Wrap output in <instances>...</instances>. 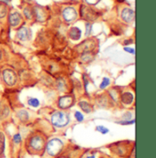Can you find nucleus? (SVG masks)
Instances as JSON below:
<instances>
[{
  "mask_svg": "<svg viewBox=\"0 0 156 158\" xmlns=\"http://www.w3.org/2000/svg\"><path fill=\"white\" fill-rule=\"evenodd\" d=\"M47 136L44 133L36 131L31 133L25 140V149L31 156H42L45 153V147Z\"/></svg>",
  "mask_w": 156,
  "mask_h": 158,
  "instance_id": "f257e3e1",
  "label": "nucleus"
},
{
  "mask_svg": "<svg viewBox=\"0 0 156 158\" xmlns=\"http://www.w3.org/2000/svg\"><path fill=\"white\" fill-rule=\"evenodd\" d=\"M112 154L121 158H130L135 148V143L133 141H121L112 143L108 146Z\"/></svg>",
  "mask_w": 156,
  "mask_h": 158,
  "instance_id": "f03ea898",
  "label": "nucleus"
},
{
  "mask_svg": "<svg viewBox=\"0 0 156 158\" xmlns=\"http://www.w3.org/2000/svg\"><path fill=\"white\" fill-rule=\"evenodd\" d=\"M64 148L65 142L59 137H53L47 141L44 155L46 154L49 157L55 158L62 154Z\"/></svg>",
  "mask_w": 156,
  "mask_h": 158,
  "instance_id": "7ed1b4c3",
  "label": "nucleus"
},
{
  "mask_svg": "<svg viewBox=\"0 0 156 158\" xmlns=\"http://www.w3.org/2000/svg\"><path fill=\"white\" fill-rule=\"evenodd\" d=\"M50 121H51V124L54 127L60 129L64 128L68 126V123H70L69 113H68L66 111L63 110L55 111L50 116Z\"/></svg>",
  "mask_w": 156,
  "mask_h": 158,
  "instance_id": "20e7f679",
  "label": "nucleus"
},
{
  "mask_svg": "<svg viewBox=\"0 0 156 158\" xmlns=\"http://www.w3.org/2000/svg\"><path fill=\"white\" fill-rule=\"evenodd\" d=\"M97 46H98L97 40L94 38H91V39L89 38V39L85 40L84 41H82L81 43H80L79 45L76 46L75 50L80 55L84 53H92L97 48Z\"/></svg>",
  "mask_w": 156,
  "mask_h": 158,
  "instance_id": "39448f33",
  "label": "nucleus"
},
{
  "mask_svg": "<svg viewBox=\"0 0 156 158\" xmlns=\"http://www.w3.org/2000/svg\"><path fill=\"white\" fill-rule=\"evenodd\" d=\"M80 14L81 19L89 23L97 20L100 17V13L88 5H81L80 9Z\"/></svg>",
  "mask_w": 156,
  "mask_h": 158,
  "instance_id": "423d86ee",
  "label": "nucleus"
},
{
  "mask_svg": "<svg viewBox=\"0 0 156 158\" xmlns=\"http://www.w3.org/2000/svg\"><path fill=\"white\" fill-rule=\"evenodd\" d=\"M7 22L8 26L12 28H18L24 25V17L16 9L9 10L7 14Z\"/></svg>",
  "mask_w": 156,
  "mask_h": 158,
  "instance_id": "0eeeda50",
  "label": "nucleus"
},
{
  "mask_svg": "<svg viewBox=\"0 0 156 158\" xmlns=\"http://www.w3.org/2000/svg\"><path fill=\"white\" fill-rule=\"evenodd\" d=\"M61 17L63 21L67 24H71L75 22L79 18V12L78 10L72 6H67L62 8L61 10Z\"/></svg>",
  "mask_w": 156,
  "mask_h": 158,
  "instance_id": "6e6552de",
  "label": "nucleus"
},
{
  "mask_svg": "<svg viewBox=\"0 0 156 158\" xmlns=\"http://www.w3.org/2000/svg\"><path fill=\"white\" fill-rule=\"evenodd\" d=\"M2 80L8 87H14L18 82V74L12 69H5L2 70Z\"/></svg>",
  "mask_w": 156,
  "mask_h": 158,
  "instance_id": "1a4fd4ad",
  "label": "nucleus"
},
{
  "mask_svg": "<svg viewBox=\"0 0 156 158\" xmlns=\"http://www.w3.org/2000/svg\"><path fill=\"white\" fill-rule=\"evenodd\" d=\"M74 102H75V97L72 94H66L59 97L57 101V105L60 110L66 111L74 105Z\"/></svg>",
  "mask_w": 156,
  "mask_h": 158,
  "instance_id": "9d476101",
  "label": "nucleus"
},
{
  "mask_svg": "<svg viewBox=\"0 0 156 158\" xmlns=\"http://www.w3.org/2000/svg\"><path fill=\"white\" fill-rule=\"evenodd\" d=\"M23 143L22 135L19 132H17L15 135H13V136L11 137L10 140V151H11V155L12 156H16L18 151H19V147L21 146Z\"/></svg>",
  "mask_w": 156,
  "mask_h": 158,
  "instance_id": "9b49d317",
  "label": "nucleus"
},
{
  "mask_svg": "<svg viewBox=\"0 0 156 158\" xmlns=\"http://www.w3.org/2000/svg\"><path fill=\"white\" fill-rule=\"evenodd\" d=\"M32 6L34 11V20H36L37 22H45L48 17L47 8L41 6Z\"/></svg>",
  "mask_w": 156,
  "mask_h": 158,
  "instance_id": "f8f14e48",
  "label": "nucleus"
},
{
  "mask_svg": "<svg viewBox=\"0 0 156 158\" xmlns=\"http://www.w3.org/2000/svg\"><path fill=\"white\" fill-rule=\"evenodd\" d=\"M120 17L121 19L126 24H133L135 19V13H134L133 9H132L131 7L128 6H124L121 9L120 12Z\"/></svg>",
  "mask_w": 156,
  "mask_h": 158,
  "instance_id": "ddd939ff",
  "label": "nucleus"
},
{
  "mask_svg": "<svg viewBox=\"0 0 156 158\" xmlns=\"http://www.w3.org/2000/svg\"><path fill=\"white\" fill-rule=\"evenodd\" d=\"M31 37H32V31L29 27H26V26H21L18 28L17 30V35H16V38L20 40V41H29L31 40Z\"/></svg>",
  "mask_w": 156,
  "mask_h": 158,
  "instance_id": "4468645a",
  "label": "nucleus"
},
{
  "mask_svg": "<svg viewBox=\"0 0 156 158\" xmlns=\"http://www.w3.org/2000/svg\"><path fill=\"white\" fill-rule=\"evenodd\" d=\"M134 96L131 91H124L120 94L119 102L125 106H130L133 103Z\"/></svg>",
  "mask_w": 156,
  "mask_h": 158,
  "instance_id": "2eb2a0df",
  "label": "nucleus"
},
{
  "mask_svg": "<svg viewBox=\"0 0 156 158\" xmlns=\"http://www.w3.org/2000/svg\"><path fill=\"white\" fill-rule=\"evenodd\" d=\"M95 102H96L97 106H99L101 108H107L111 105V103H113L111 98L109 96H106L105 94L99 95Z\"/></svg>",
  "mask_w": 156,
  "mask_h": 158,
  "instance_id": "dca6fc26",
  "label": "nucleus"
},
{
  "mask_svg": "<svg viewBox=\"0 0 156 158\" xmlns=\"http://www.w3.org/2000/svg\"><path fill=\"white\" fill-rule=\"evenodd\" d=\"M81 30L80 28H79L78 27H72L68 29V37L69 40H73V41H78L80 40L81 38Z\"/></svg>",
  "mask_w": 156,
  "mask_h": 158,
  "instance_id": "f3484780",
  "label": "nucleus"
},
{
  "mask_svg": "<svg viewBox=\"0 0 156 158\" xmlns=\"http://www.w3.org/2000/svg\"><path fill=\"white\" fill-rule=\"evenodd\" d=\"M10 115V109L6 103L0 102V122L6 121Z\"/></svg>",
  "mask_w": 156,
  "mask_h": 158,
  "instance_id": "a211bd4d",
  "label": "nucleus"
},
{
  "mask_svg": "<svg viewBox=\"0 0 156 158\" xmlns=\"http://www.w3.org/2000/svg\"><path fill=\"white\" fill-rule=\"evenodd\" d=\"M17 118L21 123H27L30 121V114L27 112V110L21 109L17 112Z\"/></svg>",
  "mask_w": 156,
  "mask_h": 158,
  "instance_id": "6ab92c4d",
  "label": "nucleus"
},
{
  "mask_svg": "<svg viewBox=\"0 0 156 158\" xmlns=\"http://www.w3.org/2000/svg\"><path fill=\"white\" fill-rule=\"evenodd\" d=\"M23 16L24 19L30 21L34 19V11H33V6L30 5H27L23 7Z\"/></svg>",
  "mask_w": 156,
  "mask_h": 158,
  "instance_id": "aec40b11",
  "label": "nucleus"
},
{
  "mask_svg": "<svg viewBox=\"0 0 156 158\" xmlns=\"http://www.w3.org/2000/svg\"><path fill=\"white\" fill-rule=\"evenodd\" d=\"M78 106L84 113H90L93 112V106L87 101H80L78 102Z\"/></svg>",
  "mask_w": 156,
  "mask_h": 158,
  "instance_id": "412c9836",
  "label": "nucleus"
},
{
  "mask_svg": "<svg viewBox=\"0 0 156 158\" xmlns=\"http://www.w3.org/2000/svg\"><path fill=\"white\" fill-rule=\"evenodd\" d=\"M6 150V134L4 130L0 129V158H5Z\"/></svg>",
  "mask_w": 156,
  "mask_h": 158,
  "instance_id": "4be33fe9",
  "label": "nucleus"
},
{
  "mask_svg": "<svg viewBox=\"0 0 156 158\" xmlns=\"http://www.w3.org/2000/svg\"><path fill=\"white\" fill-rule=\"evenodd\" d=\"M9 6L8 4L5 2H0V19H4L7 17V14L9 12Z\"/></svg>",
  "mask_w": 156,
  "mask_h": 158,
  "instance_id": "5701e85b",
  "label": "nucleus"
},
{
  "mask_svg": "<svg viewBox=\"0 0 156 158\" xmlns=\"http://www.w3.org/2000/svg\"><path fill=\"white\" fill-rule=\"evenodd\" d=\"M27 104H28V106H30L32 108H38L40 105V102L38 98L30 97L27 99Z\"/></svg>",
  "mask_w": 156,
  "mask_h": 158,
  "instance_id": "b1692460",
  "label": "nucleus"
},
{
  "mask_svg": "<svg viewBox=\"0 0 156 158\" xmlns=\"http://www.w3.org/2000/svg\"><path fill=\"white\" fill-rule=\"evenodd\" d=\"M57 88L60 90V91H62V92H65L68 90L67 84H66L64 79H61L60 78V79H59L57 81Z\"/></svg>",
  "mask_w": 156,
  "mask_h": 158,
  "instance_id": "393cba45",
  "label": "nucleus"
},
{
  "mask_svg": "<svg viewBox=\"0 0 156 158\" xmlns=\"http://www.w3.org/2000/svg\"><path fill=\"white\" fill-rule=\"evenodd\" d=\"M95 130H96L97 132L101 133V135H107L108 133H110L109 128H107V127H105V126H103V125H97V126L95 127Z\"/></svg>",
  "mask_w": 156,
  "mask_h": 158,
  "instance_id": "a878e982",
  "label": "nucleus"
},
{
  "mask_svg": "<svg viewBox=\"0 0 156 158\" xmlns=\"http://www.w3.org/2000/svg\"><path fill=\"white\" fill-rule=\"evenodd\" d=\"M110 84H111V80L109 78H103L102 81L100 84V89L101 90H105Z\"/></svg>",
  "mask_w": 156,
  "mask_h": 158,
  "instance_id": "bb28decb",
  "label": "nucleus"
},
{
  "mask_svg": "<svg viewBox=\"0 0 156 158\" xmlns=\"http://www.w3.org/2000/svg\"><path fill=\"white\" fill-rule=\"evenodd\" d=\"M74 117H75V120L78 122V123H82L84 120H85V117L83 115V113L80 111H76L74 113Z\"/></svg>",
  "mask_w": 156,
  "mask_h": 158,
  "instance_id": "cd10ccee",
  "label": "nucleus"
},
{
  "mask_svg": "<svg viewBox=\"0 0 156 158\" xmlns=\"http://www.w3.org/2000/svg\"><path fill=\"white\" fill-rule=\"evenodd\" d=\"M117 123L119 124H121V125H132L135 123V119H132V120H126V121H120V122H116Z\"/></svg>",
  "mask_w": 156,
  "mask_h": 158,
  "instance_id": "c85d7f7f",
  "label": "nucleus"
},
{
  "mask_svg": "<svg viewBox=\"0 0 156 158\" xmlns=\"http://www.w3.org/2000/svg\"><path fill=\"white\" fill-rule=\"evenodd\" d=\"M100 1H101V0H85V2L87 3V5H88V6H90L97 5L98 3H100Z\"/></svg>",
  "mask_w": 156,
  "mask_h": 158,
  "instance_id": "c756f323",
  "label": "nucleus"
},
{
  "mask_svg": "<svg viewBox=\"0 0 156 158\" xmlns=\"http://www.w3.org/2000/svg\"><path fill=\"white\" fill-rule=\"evenodd\" d=\"M123 49H124V51H126V52H128V53H130V54H135V50H134V48H129V47H124L123 48Z\"/></svg>",
  "mask_w": 156,
  "mask_h": 158,
  "instance_id": "7c9ffc66",
  "label": "nucleus"
},
{
  "mask_svg": "<svg viewBox=\"0 0 156 158\" xmlns=\"http://www.w3.org/2000/svg\"><path fill=\"white\" fill-rule=\"evenodd\" d=\"M90 32H91V24L87 23L86 24V36H89Z\"/></svg>",
  "mask_w": 156,
  "mask_h": 158,
  "instance_id": "2f4dec72",
  "label": "nucleus"
},
{
  "mask_svg": "<svg viewBox=\"0 0 156 158\" xmlns=\"http://www.w3.org/2000/svg\"><path fill=\"white\" fill-rule=\"evenodd\" d=\"M82 78H83V81H84V89L85 90H87V87H88V81H87V75L86 74H84L83 76H82Z\"/></svg>",
  "mask_w": 156,
  "mask_h": 158,
  "instance_id": "473e14b6",
  "label": "nucleus"
},
{
  "mask_svg": "<svg viewBox=\"0 0 156 158\" xmlns=\"http://www.w3.org/2000/svg\"><path fill=\"white\" fill-rule=\"evenodd\" d=\"M85 158H97V156H96V154H94V153H90L88 156H86Z\"/></svg>",
  "mask_w": 156,
  "mask_h": 158,
  "instance_id": "72a5a7b5",
  "label": "nucleus"
},
{
  "mask_svg": "<svg viewBox=\"0 0 156 158\" xmlns=\"http://www.w3.org/2000/svg\"><path fill=\"white\" fill-rule=\"evenodd\" d=\"M55 158H70L69 156H57V157H55Z\"/></svg>",
  "mask_w": 156,
  "mask_h": 158,
  "instance_id": "f704fd0d",
  "label": "nucleus"
},
{
  "mask_svg": "<svg viewBox=\"0 0 156 158\" xmlns=\"http://www.w3.org/2000/svg\"><path fill=\"white\" fill-rule=\"evenodd\" d=\"M0 2H5V3L8 4L9 2H11V0H0Z\"/></svg>",
  "mask_w": 156,
  "mask_h": 158,
  "instance_id": "c9c22d12",
  "label": "nucleus"
},
{
  "mask_svg": "<svg viewBox=\"0 0 156 158\" xmlns=\"http://www.w3.org/2000/svg\"><path fill=\"white\" fill-rule=\"evenodd\" d=\"M116 1H117V2H118L119 4H121V3H123V2H124L125 0H116Z\"/></svg>",
  "mask_w": 156,
  "mask_h": 158,
  "instance_id": "e433bc0d",
  "label": "nucleus"
},
{
  "mask_svg": "<svg viewBox=\"0 0 156 158\" xmlns=\"http://www.w3.org/2000/svg\"><path fill=\"white\" fill-rule=\"evenodd\" d=\"M2 50H1V48H0V60H1V59H2Z\"/></svg>",
  "mask_w": 156,
  "mask_h": 158,
  "instance_id": "4c0bfd02",
  "label": "nucleus"
},
{
  "mask_svg": "<svg viewBox=\"0 0 156 158\" xmlns=\"http://www.w3.org/2000/svg\"><path fill=\"white\" fill-rule=\"evenodd\" d=\"M0 29H1V26H0Z\"/></svg>",
  "mask_w": 156,
  "mask_h": 158,
  "instance_id": "58836bf2",
  "label": "nucleus"
}]
</instances>
